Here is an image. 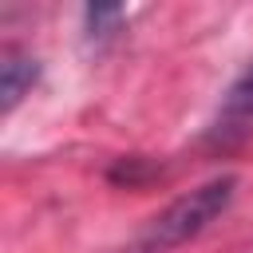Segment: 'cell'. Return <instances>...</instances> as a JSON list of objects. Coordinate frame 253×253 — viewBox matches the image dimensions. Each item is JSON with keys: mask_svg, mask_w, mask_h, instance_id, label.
<instances>
[{"mask_svg": "<svg viewBox=\"0 0 253 253\" xmlns=\"http://www.w3.org/2000/svg\"><path fill=\"white\" fill-rule=\"evenodd\" d=\"M123 16H126L123 8H103V4H95V8H87V28H91V36H111V28H115Z\"/></svg>", "mask_w": 253, "mask_h": 253, "instance_id": "277c9868", "label": "cell"}, {"mask_svg": "<svg viewBox=\"0 0 253 253\" xmlns=\"http://www.w3.org/2000/svg\"><path fill=\"white\" fill-rule=\"evenodd\" d=\"M233 194H237V178L233 174H221V178H210V182L194 186L190 194L174 198L166 210H158L142 225V233L134 237L130 253H174L178 245H186L198 233H206L229 210Z\"/></svg>", "mask_w": 253, "mask_h": 253, "instance_id": "6da1fadb", "label": "cell"}, {"mask_svg": "<svg viewBox=\"0 0 253 253\" xmlns=\"http://www.w3.org/2000/svg\"><path fill=\"white\" fill-rule=\"evenodd\" d=\"M249 119H253V63H245L237 71V79L225 87L221 111H217V130H241Z\"/></svg>", "mask_w": 253, "mask_h": 253, "instance_id": "3957f363", "label": "cell"}, {"mask_svg": "<svg viewBox=\"0 0 253 253\" xmlns=\"http://www.w3.org/2000/svg\"><path fill=\"white\" fill-rule=\"evenodd\" d=\"M36 79H40L36 55H28V51H20V47H4V55H0V111L12 115L16 103L32 91Z\"/></svg>", "mask_w": 253, "mask_h": 253, "instance_id": "7a4b0ae2", "label": "cell"}]
</instances>
